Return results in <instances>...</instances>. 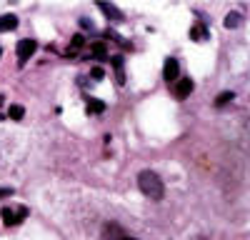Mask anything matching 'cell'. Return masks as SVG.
Returning <instances> with one entry per match:
<instances>
[{
	"label": "cell",
	"mask_w": 250,
	"mask_h": 240,
	"mask_svg": "<svg viewBox=\"0 0 250 240\" xmlns=\"http://www.w3.org/2000/svg\"><path fill=\"white\" fill-rule=\"evenodd\" d=\"M138 188H140V193L145 195V198H150V200H163V195H165V185H163V180H160V175L158 173H153V170H140L138 173Z\"/></svg>",
	"instance_id": "obj_1"
},
{
	"label": "cell",
	"mask_w": 250,
	"mask_h": 240,
	"mask_svg": "<svg viewBox=\"0 0 250 240\" xmlns=\"http://www.w3.org/2000/svg\"><path fill=\"white\" fill-rule=\"evenodd\" d=\"M35 50H38V43H35L33 38H23V40H20V43H18V48H15V53H18V60H20V65H23L25 60H30Z\"/></svg>",
	"instance_id": "obj_2"
},
{
	"label": "cell",
	"mask_w": 250,
	"mask_h": 240,
	"mask_svg": "<svg viewBox=\"0 0 250 240\" xmlns=\"http://www.w3.org/2000/svg\"><path fill=\"white\" fill-rule=\"evenodd\" d=\"M0 218H3L5 225H18L20 220L28 218V208H18V210H10V208H3L0 210Z\"/></svg>",
	"instance_id": "obj_3"
},
{
	"label": "cell",
	"mask_w": 250,
	"mask_h": 240,
	"mask_svg": "<svg viewBox=\"0 0 250 240\" xmlns=\"http://www.w3.org/2000/svg\"><path fill=\"white\" fill-rule=\"evenodd\" d=\"M178 78H180V63L175 58H168V60H165V65H163V80H165V83H175Z\"/></svg>",
	"instance_id": "obj_4"
},
{
	"label": "cell",
	"mask_w": 250,
	"mask_h": 240,
	"mask_svg": "<svg viewBox=\"0 0 250 240\" xmlns=\"http://www.w3.org/2000/svg\"><path fill=\"white\" fill-rule=\"evenodd\" d=\"M193 80L190 78H183V80H178V85L173 88V93H175V98H180V100H185L188 95H190L193 93Z\"/></svg>",
	"instance_id": "obj_5"
},
{
	"label": "cell",
	"mask_w": 250,
	"mask_h": 240,
	"mask_svg": "<svg viewBox=\"0 0 250 240\" xmlns=\"http://www.w3.org/2000/svg\"><path fill=\"white\" fill-rule=\"evenodd\" d=\"M98 8H100V13L105 15L108 20H113V23H120V20L125 18L123 15V10H118L115 5H110V3H98Z\"/></svg>",
	"instance_id": "obj_6"
},
{
	"label": "cell",
	"mask_w": 250,
	"mask_h": 240,
	"mask_svg": "<svg viewBox=\"0 0 250 240\" xmlns=\"http://www.w3.org/2000/svg\"><path fill=\"white\" fill-rule=\"evenodd\" d=\"M18 28V15L8 13V15H0V33H8Z\"/></svg>",
	"instance_id": "obj_7"
},
{
	"label": "cell",
	"mask_w": 250,
	"mask_h": 240,
	"mask_svg": "<svg viewBox=\"0 0 250 240\" xmlns=\"http://www.w3.org/2000/svg\"><path fill=\"white\" fill-rule=\"evenodd\" d=\"M90 53H93L95 60H105L108 58V45L103 43V40H95V43L90 45Z\"/></svg>",
	"instance_id": "obj_8"
},
{
	"label": "cell",
	"mask_w": 250,
	"mask_h": 240,
	"mask_svg": "<svg viewBox=\"0 0 250 240\" xmlns=\"http://www.w3.org/2000/svg\"><path fill=\"white\" fill-rule=\"evenodd\" d=\"M240 20H243V15H240V13H228L223 23H225V28H228V30H235V28L240 25Z\"/></svg>",
	"instance_id": "obj_9"
},
{
	"label": "cell",
	"mask_w": 250,
	"mask_h": 240,
	"mask_svg": "<svg viewBox=\"0 0 250 240\" xmlns=\"http://www.w3.org/2000/svg\"><path fill=\"white\" fill-rule=\"evenodd\" d=\"M103 110H105V103H103V100H95V98L88 100V113H90V115H98V113H103Z\"/></svg>",
	"instance_id": "obj_10"
},
{
	"label": "cell",
	"mask_w": 250,
	"mask_h": 240,
	"mask_svg": "<svg viewBox=\"0 0 250 240\" xmlns=\"http://www.w3.org/2000/svg\"><path fill=\"white\" fill-rule=\"evenodd\" d=\"M113 68H115V73H118V83L123 85V83H125V75H123V55H115V58H113Z\"/></svg>",
	"instance_id": "obj_11"
},
{
	"label": "cell",
	"mask_w": 250,
	"mask_h": 240,
	"mask_svg": "<svg viewBox=\"0 0 250 240\" xmlns=\"http://www.w3.org/2000/svg\"><path fill=\"white\" fill-rule=\"evenodd\" d=\"M8 118H10V120H23V118H25L23 105H10V108H8Z\"/></svg>",
	"instance_id": "obj_12"
},
{
	"label": "cell",
	"mask_w": 250,
	"mask_h": 240,
	"mask_svg": "<svg viewBox=\"0 0 250 240\" xmlns=\"http://www.w3.org/2000/svg\"><path fill=\"white\" fill-rule=\"evenodd\" d=\"M233 98H235V95H233L230 90H228V93H220V95L215 98V108H223V105H228V103H230Z\"/></svg>",
	"instance_id": "obj_13"
},
{
	"label": "cell",
	"mask_w": 250,
	"mask_h": 240,
	"mask_svg": "<svg viewBox=\"0 0 250 240\" xmlns=\"http://www.w3.org/2000/svg\"><path fill=\"white\" fill-rule=\"evenodd\" d=\"M190 38L200 43V40H205V38H208V28H203V25H195V28L190 30Z\"/></svg>",
	"instance_id": "obj_14"
},
{
	"label": "cell",
	"mask_w": 250,
	"mask_h": 240,
	"mask_svg": "<svg viewBox=\"0 0 250 240\" xmlns=\"http://www.w3.org/2000/svg\"><path fill=\"white\" fill-rule=\"evenodd\" d=\"M83 45H85V40H83V35H73V45H70L68 55H75V50H78V48H83Z\"/></svg>",
	"instance_id": "obj_15"
},
{
	"label": "cell",
	"mask_w": 250,
	"mask_h": 240,
	"mask_svg": "<svg viewBox=\"0 0 250 240\" xmlns=\"http://www.w3.org/2000/svg\"><path fill=\"white\" fill-rule=\"evenodd\" d=\"M90 75H93V78H103V75H105V70H103L100 65H95V68L90 70Z\"/></svg>",
	"instance_id": "obj_16"
},
{
	"label": "cell",
	"mask_w": 250,
	"mask_h": 240,
	"mask_svg": "<svg viewBox=\"0 0 250 240\" xmlns=\"http://www.w3.org/2000/svg\"><path fill=\"white\" fill-rule=\"evenodd\" d=\"M13 195V188H0V200L3 198H10Z\"/></svg>",
	"instance_id": "obj_17"
},
{
	"label": "cell",
	"mask_w": 250,
	"mask_h": 240,
	"mask_svg": "<svg viewBox=\"0 0 250 240\" xmlns=\"http://www.w3.org/2000/svg\"><path fill=\"white\" fill-rule=\"evenodd\" d=\"M80 28H85V30H93V23H90L88 18H83V20H80Z\"/></svg>",
	"instance_id": "obj_18"
},
{
	"label": "cell",
	"mask_w": 250,
	"mask_h": 240,
	"mask_svg": "<svg viewBox=\"0 0 250 240\" xmlns=\"http://www.w3.org/2000/svg\"><path fill=\"white\" fill-rule=\"evenodd\" d=\"M115 240H138V238H133V235H128V233H120Z\"/></svg>",
	"instance_id": "obj_19"
},
{
	"label": "cell",
	"mask_w": 250,
	"mask_h": 240,
	"mask_svg": "<svg viewBox=\"0 0 250 240\" xmlns=\"http://www.w3.org/2000/svg\"><path fill=\"white\" fill-rule=\"evenodd\" d=\"M3 103H5V100H3V95H0V105H3Z\"/></svg>",
	"instance_id": "obj_20"
},
{
	"label": "cell",
	"mask_w": 250,
	"mask_h": 240,
	"mask_svg": "<svg viewBox=\"0 0 250 240\" xmlns=\"http://www.w3.org/2000/svg\"><path fill=\"white\" fill-rule=\"evenodd\" d=\"M0 120H5V115H3V113H0Z\"/></svg>",
	"instance_id": "obj_21"
},
{
	"label": "cell",
	"mask_w": 250,
	"mask_h": 240,
	"mask_svg": "<svg viewBox=\"0 0 250 240\" xmlns=\"http://www.w3.org/2000/svg\"><path fill=\"white\" fill-rule=\"evenodd\" d=\"M0 55H3V48H0Z\"/></svg>",
	"instance_id": "obj_22"
},
{
	"label": "cell",
	"mask_w": 250,
	"mask_h": 240,
	"mask_svg": "<svg viewBox=\"0 0 250 240\" xmlns=\"http://www.w3.org/2000/svg\"><path fill=\"white\" fill-rule=\"evenodd\" d=\"M200 240H205V238H200Z\"/></svg>",
	"instance_id": "obj_23"
}]
</instances>
